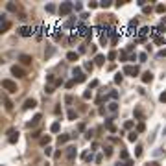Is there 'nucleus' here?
Segmentation results:
<instances>
[{"label": "nucleus", "instance_id": "obj_1", "mask_svg": "<svg viewBox=\"0 0 166 166\" xmlns=\"http://www.w3.org/2000/svg\"><path fill=\"white\" fill-rule=\"evenodd\" d=\"M2 89L7 90V92H11V94H15L19 90V87H17V83L11 81V80H2Z\"/></svg>", "mask_w": 166, "mask_h": 166}, {"label": "nucleus", "instance_id": "obj_2", "mask_svg": "<svg viewBox=\"0 0 166 166\" xmlns=\"http://www.w3.org/2000/svg\"><path fill=\"white\" fill-rule=\"evenodd\" d=\"M72 9H74V4L72 2H63L61 6H59V15H61V17H66Z\"/></svg>", "mask_w": 166, "mask_h": 166}, {"label": "nucleus", "instance_id": "obj_3", "mask_svg": "<svg viewBox=\"0 0 166 166\" xmlns=\"http://www.w3.org/2000/svg\"><path fill=\"white\" fill-rule=\"evenodd\" d=\"M11 74H13L15 78H26V70L22 68V66H19V65L11 66Z\"/></svg>", "mask_w": 166, "mask_h": 166}, {"label": "nucleus", "instance_id": "obj_4", "mask_svg": "<svg viewBox=\"0 0 166 166\" xmlns=\"http://www.w3.org/2000/svg\"><path fill=\"white\" fill-rule=\"evenodd\" d=\"M124 74L125 76H138V66H133V65H125L124 66Z\"/></svg>", "mask_w": 166, "mask_h": 166}, {"label": "nucleus", "instance_id": "obj_5", "mask_svg": "<svg viewBox=\"0 0 166 166\" xmlns=\"http://www.w3.org/2000/svg\"><path fill=\"white\" fill-rule=\"evenodd\" d=\"M17 31H19V35H21V37H30V35L33 33V28H31V26H21Z\"/></svg>", "mask_w": 166, "mask_h": 166}, {"label": "nucleus", "instance_id": "obj_6", "mask_svg": "<svg viewBox=\"0 0 166 166\" xmlns=\"http://www.w3.org/2000/svg\"><path fill=\"white\" fill-rule=\"evenodd\" d=\"M72 74H74V80H76V83H83V81H85V74H83L78 66L72 70Z\"/></svg>", "mask_w": 166, "mask_h": 166}, {"label": "nucleus", "instance_id": "obj_7", "mask_svg": "<svg viewBox=\"0 0 166 166\" xmlns=\"http://www.w3.org/2000/svg\"><path fill=\"white\" fill-rule=\"evenodd\" d=\"M7 135H9V138H7V140H9L11 144H15V142L19 140V131H17V129H13V127L7 129Z\"/></svg>", "mask_w": 166, "mask_h": 166}, {"label": "nucleus", "instance_id": "obj_8", "mask_svg": "<svg viewBox=\"0 0 166 166\" xmlns=\"http://www.w3.org/2000/svg\"><path fill=\"white\" fill-rule=\"evenodd\" d=\"M76 155H78L76 148H74V146H68V148H66V159H68V161H74V159H76Z\"/></svg>", "mask_w": 166, "mask_h": 166}, {"label": "nucleus", "instance_id": "obj_9", "mask_svg": "<svg viewBox=\"0 0 166 166\" xmlns=\"http://www.w3.org/2000/svg\"><path fill=\"white\" fill-rule=\"evenodd\" d=\"M19 61L22 63V65H31V61H33V59H31V55H28V54H21L19 55Z\"/></svg>", "mask_w": 166, "mask_h": 166}, {"label": "nucleus", "instance_id": "obj_10", "mask_svg": "<svg viewBox=\"0 0 166 166\" xmlns=\"http://www.w3.org/2000/svg\"><path fill=\"white\" fill-rule=\"evenodd\" d=\"M9 22H7L6 21V15H2V19H0V31H2V33H4V31H7V30H9Z\"/></svg>", "mask_w": 166, "mask_h": 166}, {"label": "nucleus", "instance_id": "obj_11", "mask_svg": "<svg viewBox=\"0 0 166 166\" xmlns=\"http://www.w3.org/2000/svg\"><path fill=\"white\" fill-rule=\"evenodd\" d=\"M22 107H24V109H33V107H37V100H33V98H28Z\"/></svg>", "mask_w": 166, "mask_h": 166}, {"label": "nucleus", "instance_id": "obj_12", "mask_svg": "<svg viewBox=\"0 0 166 166\" xmlns=\"http://www.w3.org/2000/svg\"><path fill=\"white\" fill-rule=\"evenodd\" d=\"M78 30H80V31H78V35H81V37H90V33H89V28H87V26H80V28H78Z\"/></svg>", "mask_w": 166, "mask_h": 166}, {"label": "nucleus", "instance_id": "obj_13", "mask_svg": "<svg viewBox=\"0 0 166 166\" xmlns=\"http://www.w3.org/2000/svg\"><path fill=\"white\" fill-rule=\"evenodd\" d=\"M39 122H41V114H35V116L31 118V122H28L26 125H28V127H33V125H37Z\"/></svg>", "mask_w": 166, "mask_h": 166}, {"label": "nucleus", "instance_id": "obj_14", "mask_svg": "<svg viewBox=\"0 0 166 166\" xmlns=\"http://www.w3.org/2000/svg\"><path fill=\"white\" fill-rule=\"evenodd\" d=\"M66 59H68V61H78V59H80V54L78 52H68L66 54Z\"/></svg>", "mask_w": 166, "mask_h": 166}, {"label": "nucleus", "instance_id": "obj_15", "mask_svg": "<svg viewBox=\"0 0 166 166\" xmlns=\"http://www.w3.org/2000/svg\"><path fill=\"white\" fill-rule=\"evenodd\" d=\"M151 80H153V74L151 72H144V74H142V81H144V83H149Z\"/></svg>", "mask_w": 166, "mask_h": 166}, {"label": "nucleus", "instance_id": "obj_16", "mask_svg": "<svg viewBox=\"0 0 166 166\" xmlns=\"http://www.w3.org/2000/svg\"><path fill=\"white\" fill-rule=\"evenodd\" d=\"M70 137H72V135H59V138H57L59 144H65V142H68V140H70Z\"/></svg>", "mask_w": 166, "mask_h": 166}, {"label": "nucleus", "instance_id": "obj_17", "mask_svg": "<svg viewBox=\"0 0 166 166\" xmlns=\"http://www.w3.org/2000/svg\"><path fill=\"white\" fill-rule=\"evenodd\" d=\"M94 61H96V65H104L105 63V55H96V57H94Z\"/></svg>", "mask_w": 166, "mask_h": 166}, {"label": "nucleus", "instance_id": "obj_18", "mask_svg": "<svg viewBox=\"0 0 166 166\" xmlns=\"http://www.w3.org/2000/svg\"><path fill=\"white\" fill-rule=\"evenodd\" d=\"M127 138H129V142H135L137 138H138V133H137V131H131V133H129V137H127Z\"/></svg>", "mask_w": 166, "mask_h": 166}, {"label": "nucleus", "instance_id": "obj_19", "mask_svg": "<svg viewBox=\"0 0 166 166\" xmlns=\"http://www.w3.org/2000/svg\"><path fill=\"white\" fill-rule=\"evenodd\" d=\"M155 11H157V13H164V11H166V6H164V4H157Z\"/></svg>", "mask_w": 166, "mask_h": 166}, {"label": "nucleus", "instance_id": "obj_20", "mask_svg": "<svg viewBox=\"0 0 166 166\" xmlns=\"http://www.w3.org/2000/svg\"><path fill=\"white\" fill-rule=\"evenodd\" d=\"M4 104H6V109H7V111H11V109H13V104H11V100H9V98H4Z\"/></svg>", "mask_w": 166, "mask_h": 166}, {"label": "nucleus", "instance_id": "obj_21", "mask_svg": "<svg viewBox=\"0 0 166 166\" xmlns=\"http://www.w3.org/2000/svg\"><path fill=\"white\" fill-rule=\"evenodd\" d=\"M76 118H78V113L74 109H70L68 111V120H76Z\"/></svg>", "mask_w": 166, "mask_h": 166}, {"label": "nucleus", "instance_id": "obj_22", "mask_svg": "<svg viewBox=\"0 0 166 166\" xmlns=\"http://www.w3.org/2000/svg\"><path fill=\"white\" fill-rule=\"evenodd\" d=\"M50 131H52V133H57L59 131V122H54V124L50 125Z\"/></svg>", "mask_w": 166, "mask_h": 166}, {"label": "nucleus", "instance_id": "obj_23", "mask_svg": "<svg viewBox=\"0 0 166 166\" xmlns=\"http://www.w3.org/2000/svg\"><path fill=\"white\" fill-rule=\"evenodd\" d=\"M50 140H52V138H50V135L42 137V138H41V146H46V144H50Z\"/></svg>", "mask_w": 166, "mask_h": 166}, {"label": "nucleus", "instance_id": "obj_24", "mask_svg": "<svg viewBox=\"0 0 166 166\" xmlns=\"http://www.w3.org/2000/svg\"><path fill=\"white\" fill-rule=\"evenodd\" d=\"M135 116L138 118V120H142V118H144V113H142V109H138V107L135 109Z\"/></svg>", "mask_w": 166, "mask_h": 166}, {"label": "nucleus", "instance_id": "obj_25", "mask_svg": "<svg viewBox=\"0 0 166 166\" xmlns=\"http://www.w3.org/2000/svg\"><path fill=\"white\" fill-rule=\"evenodd\" d=\"M109 111H111V113H116V111H118V104H114V102L109 104Z\"/></svg>", "mask_w": 166, "mask_h": 166}, {"label": "nucleus", "instance_id": "obj_26", "mask_svg": "<svg viewBox=\"0 0 166 166\" xmlns=\"http://www.w3.org/2000/svg\"><path fill=\"white\" fill-rule=\"evenodd\" d=\"M138 59H140V63H144L146 59H148V54H146V52H140V54H138Z\"/></svg>", "mask_w": 166, "mask_h": 166}, {"label": "nucleus", "instance_id": "obj_27", "mask_svg": "<svg viewBox=\"0 0 166 166\" xmlns=\"http://www.w3.org/2000/svg\"><path fill=\"white\" fill-rule=\"evenodd\" d=\"M111 6V0H102L100 2V7H109Z\"/></svg>", "mask_w": 166, "mask_h": 166}, {"label": "nucleus", "instance_id": "obj_28", "mask_svg": "<svg viewBox=\"0 0 166 166\" xmlns=\"http://www.w3.org/2000/svg\"><path fill=\"white\" fill-rule=\"evenodd\" d=\"M90 96H92V90H90V89H89V90H85V92H83V98H85V100H89Z\"/></svg>", "mask_w": 166, "mask_h": 166}, {"label": "nucleus", "instance_id": "obj_29", "mask_svg": "<svg viewBox=\"0 0 166 166\" xmlns=\"http://www.w3.org/2000/svg\"><path fill=\"white\" fill-rule=\"evenodd\" d=\"M46 11H48V13H54V11H55V6H54V4H48V6H46Z\"/></svg>", "mask_w": 166, "mask_h": 166}, {"label": "nucleus", "instance_id": "obj_30", "mask_svg": "<svg viewBox=\"0 0 166 166\" xmlns=\"http://www.w3.org/2000/svg\"><path fill=\"white\" fill-rule=\"evenodd\" d=\"M122 80H124V76H122V74L118 72L116 76H114V81H116V83H122Z\"/></svg>", "mask_w": 166, "mask_h": 166}, {"label": "nucleus", "instance_id": "obj_31", "mask_svg": "<svg viewBox=\"0 0 166 166\" xmlns=\"http://www.w3.org/2000/svg\"><path fill=\"white\" fill-rule=\"evenodd\" d=\"M138 33H140V39H138V41H142V37H144V35L148 33V28H142V30L138 31Z\"/></svg>", "mask_w": 166, "mask_h": 166}, {"label": "nucleus", "instance_id": "obj_32", "mask_svg": "<svg viewBox=\"0 0 166 166\" xmlns=\"http://www.w3.org/2000/svg\"><path fill=\"white\" fill-rule=\"evenodd\" d=\"M7 9H9V11H17V6H15L13 2H9V4H7Z\"/></svg>", "mask_w": 166, "mask_h": 166}, {"label": "nucleus", "instance_id": "obj_33", "mask_svg": "<svg viewBox=\"0 0 166 166\" xmlns=\"http://www.w3.org/2000/svg\"><path fill=\"white\" fill-rule=\"evenodd\" d=\"M92 68H94V65H92V63H85V70H89V72H92Z\"/></svg>", "mask_w": 166, "mask_h": 166}, {"label": "nucleus", "instance_id": "obj_34", "mask_svg": "<svg viewBox=\"0 0 166 166\" xmlns=\"http://www.w3.org/2000/svg\"><path fill=\"white\" fill-rule=\"evenodd\" d=\"M74 83H76V80H70V81H66L65 85H66V89H72L74 87Z\"/></svg>", "mask_w": 166, "mask_h": 166}, {"label": "nucleus", "instance_id": "obj_35", "mask_svg": "<svg viewBox=\"0 0 166 166\" xmlns=\"http://www.w3.org/2000/svg\"><path fill=\"white\" fill-rule=\"evenodd\" d=\"M107 59H109V61H113V59H116V52H109Z\"/></svg>", "mask_w": 166, "mask_h": 166}, {"label": "nucleus", "instance_id": "obj_36", "mask_svg": "<svg viewBox=\"0 0 166 166\" xmlns=\"http://www.w3.org/2000/svg\"><path fill=\"white\" fill-rule=\"evenodd\" d=\"M124 127H125V129H131V127H133V122H131V120H127V122L124 124Z\"/></svg>", "mask_w": 166, "mask_h": 166}, {"label": "nucleus", "instance_id": "obj_37", "mask_svg": "<svg viewBox=\"0 0 166 166\" xmlns=\"http://www.w3.org/2000/svg\"><path fill=\"white\" fill-rule=\"evenodd\" d=\"M54 54V48H48V50H46V52H44V57H50V55H52Z\"/></svg>", "mask_w": 166, "mask_h": 166}, {"label": "nucleus", "instance_id": "obj_38", "mask_svg": "<svg viewBox=\"0 0 166 166\" xmlns=\"http://www.w3.org/2000/svg\"><path fill=\"white\" fill-rule=\"evenodd\" d=\"M142 155V148L140 146H137V151H135V157H140Z\"/></svg>", "mask_w": 166, "mask_h": 166}, {"label": "nucleus", "instance_id": "obj_39", "mask_svg": "<svg viewBox=\"0 0 166 166\" xmlns=\"http://www.w3.org/2000/svg\"><path fill=\"white\" fill-rule=\"evenodd\" d=\"M159 100L163 102V104H166V90H164V92H163V94H161V96H159Z\"/></svg>", "mask_w": 166, "mask_h": 166}, {"label": "nucleus", "instance_id": "obj_40", "mask_svg": "<svg viewBox=\"0 0 166 166\" xmlns=\"http://www.w3.org/2000/svg\"><path fill=\"white\" fill-rule=\"evenodd\" d=\"M140 131H144V124H142V122L137 125V133H140Z\"/></svg>", "mask_w": 166, "mask_h": 166}, {"label": "nucleus", "instance_id": "obj_41", "mask_svg": "<svg viewBox=\"0 0 166 166\" xmlns=\"http://www.w3.org/2000/svg\"><path fill=\"white\" fill-rule=\"evenodd\" d=\"M120 157H122V159H127V151H125V149H122V151H120Z\"/></svg>", "mask_w": 166, "mask_h": 166}, {"label": "nucleus", "instance_id": "obj_42", "mask_svg": "<svg viewBox=\"0 0 166 166\" xmlns=\"http://www.w3.org/2000/svg\"><path fill=\"white\" fill-rule=\"evenodd\" d=\"M44 92H46V94H52V92H54V87H46Z\"/></svg>", "mask_w": 166, "mask_h": 166}, {"label": "nucleus", "instance_id": "obj_43", "mask_svg": "<svg viewBox=\"0 0 166 166\" xmlns=\"http://www.w3.org/2000/svg\"><path fill=\"white\" fill-rule=\"evenodd\" d=\"M31 137H33V138H39V137H41V131H33V133H31Z\"/></svg>", "mask_w": 166, "mask_h": 166}, {"label": "nucleus", "instance_id": "obj_44", "mask_svg": "<svg viewBox=\"0 0 166 166\" xmlns=\"http://www.w3.org/2000/svg\"><path fill=\"white\" fill-rule=\"evenodd\" d=\"M118 166H133V161H127V163H124V164L118 163Z\"/></svg>", "mask_w": 166, "mask_h": 166}, {"label": "nucleus", "instance_id": "obj_45", "mask_svg": "<svg viewBox=\"0 0 166 166\" xmlns=\"http://www.w3.org/2000/svg\"><path fill=\"white\" fill-rule=\"evenodd\" d=\"M81 7H83L81 4H74V9H76V11H81Z\"/></svg>", "mask_w": 166, "mask_h": 166}, {"label": "nucleus", "instance_id": "obj_46", "mask_svg": "<svg viewBox=\"0 0 166 166\" xmlns=\"http://www.w3.org/2000/svg\"><path fill=\"white\" fill-rule=\"evenodd\" d=\"M105 155H107V157L113 155V149H111V148H105Z\"/></svg>", "mask_w": 166, "mask_h": 166}, {"label": "nucleus", "instance_id": "obj_47", "mask_svg": "<svg viewBox=\"0 0 166 166\" xmlns=\"http://www.w3.org/2000/svg\"><path fill=\"white\" fill-rule=\"evenodd\" d=\"M157 55H159V57H166V50H161V52L157 54Z\"/></svg>", "mask_w": 166, "mask_h": 166}, {"label": "nucleus", "instance_id": "obj_48", "mask_svg": "<svg viewBox=\"0 0 166 166\" xmlns=\"http://www.w3.org/2000/svg\"><path fill=\"white\" fill-rule=\"evenodd\" d=\"M65 102H66V104H72V96H70V94H68V96L65 98Z\"/></svg>", "mask_w": 166, "mask_h": 166}, {"label": "nucleus", "instance_id": "obj_49", "mask_svg": "<svg viewBox=\"0 0 166 166\" xmlns=\"http://www.w3.org/2000/svg\"><path fill=\"white\" fill-rule=\"evenodd\" d=\"M100 4H96V2H89V7H98Z\"/></svg>", "mask_w": 166, "mask_h": 166}, {"label": "nucleus", "instance_id": "obj_50", "mask_svg": "<svg viewBox=\"0 0 166 166\" xmlns=\"http://www.w3.org/2000/svg\"><path fill=\"white\" fill-rule=\"evenodd\" d=\"M129 28H137V21H131V22H129Z\"/></svg>", "mask_w": 166, "mask_h": 166}, {"label": "nucleus", "instance_id": "obj_51", "mask_svg": "<svg viewBox=\"0 0 166 166\" xmlns=\"http://www.w3.org/2000/svg\"><path fill=\"white\" fill-rule=\"evenodd\" d=\"M148 166H161V164H159V163H155V161H153V163H149Z\"/></svg>", "mask_w": 166, "mask_h": 166}]
</instances>
